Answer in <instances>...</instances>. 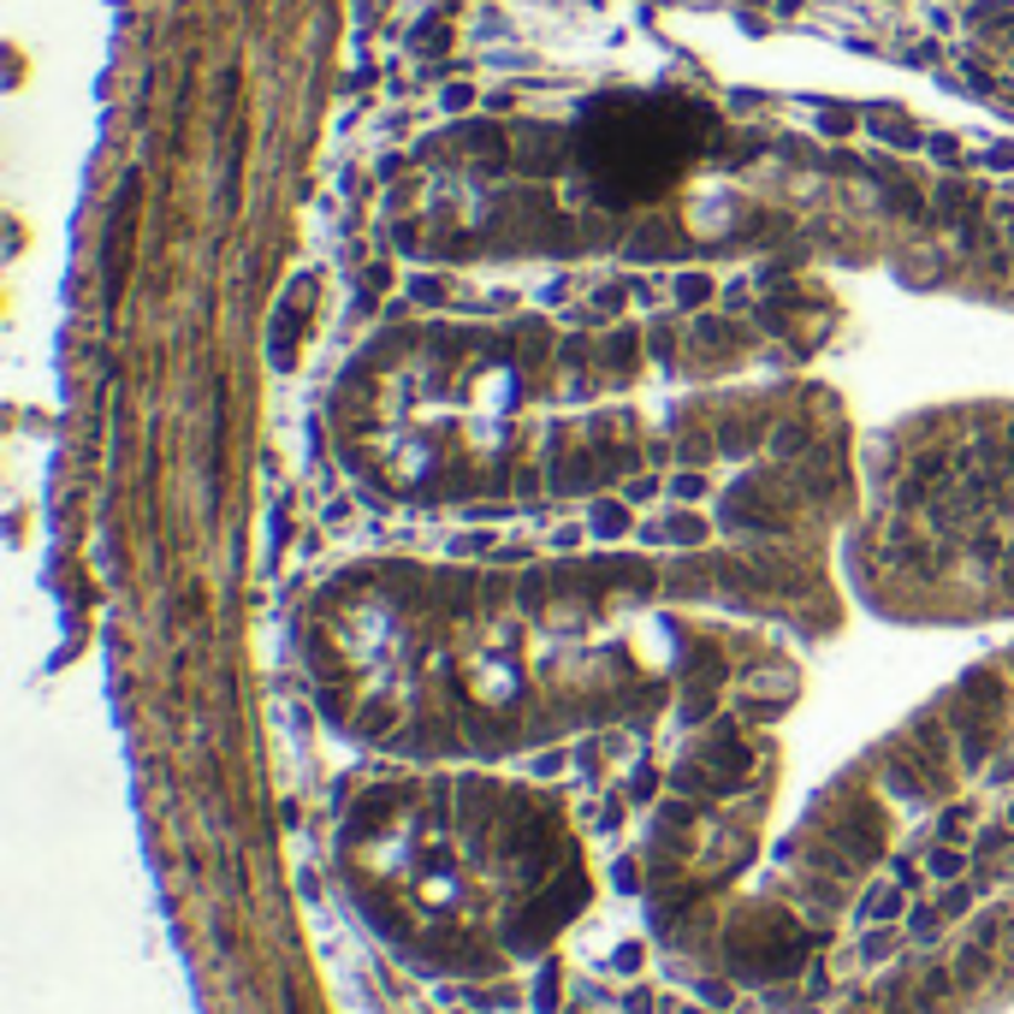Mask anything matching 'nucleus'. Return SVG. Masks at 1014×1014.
Returning <instances> with one entry per match:
<instances>
[{
  "label": "nucleus",
  "instance_id": "obj_1",
  "mask_svg": "<svg viewBox=\"0 0 1014 1014\" xmlns=\"http://www.w3.org/2000/svg\"><path fill=\"white\" fill-rule=\"evenodd\" d=\"M849 523L730 517L700 540L535 564L356 558L297 617L326 718L392 760H469L712 712L783 670L778 623H831Z\"/></svg>",
  "mask_w": 1014,
  "mask_h": 1014
},
{
  "label": "nucleus",
  "instance_id": "obj_2",
  "mask_svg": "<svg viewBox=\"0 0 1014 1014\" xmlns=\"http://www.w3.org/2000/svg\"><path fill=\"white\" fill-rule=\"evenodd\" d=\"M819 297L801 273H778L748 315L404 321L345 363L326 439L351 480L409 510L581 498L606 457L599 409L783 381L836 326Z\"/></svg>",
  "mask_w": 1014,
  "mask_h": 1014
},
{
  "label": "nucleus",
  "instance_id": "obj_3",
  "mask_svg": "<svg viewBox=\"0 0 1014 1014\" xmlns=\"http://www.w3.org/2000/svg\"><path fill=\"white\" fill-rule=\"evenodd\" d=\"M333 879L392 961L505 978L594 902L581 831L552 789L469 760H398L338 801Z\"/></svg>",
  "mask_w": 1014,
  "mask_h": 1014
},
{
  "label": "nucleus",
  "instance_id": "obj_4",
  "mask_svg": "<svg viewBox=\"0 0 1014 1014\" xmlns=\"http://www.w3.org/2000/svg\"><path fill=\"white\" fill-rule=\"evenodd\" d=\"M836 564L896 623H1014V398L879 427Z\"/></svg>",
  "mask_w": 1014,
  "mask_h": 1014
}]
</instances>
